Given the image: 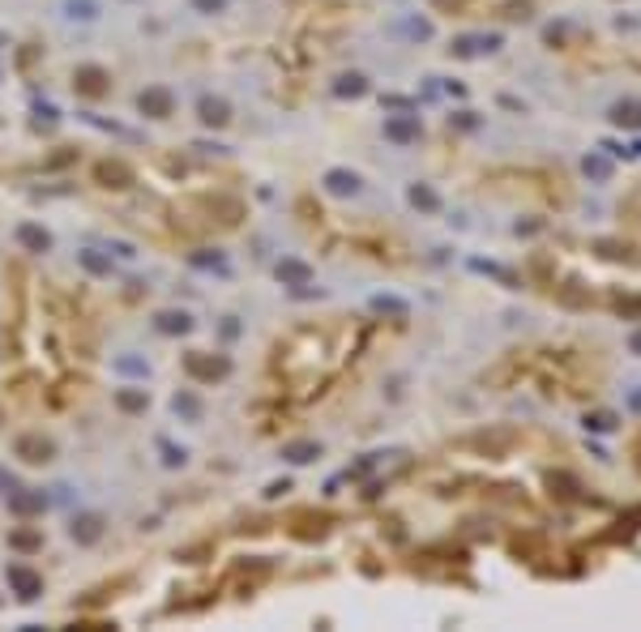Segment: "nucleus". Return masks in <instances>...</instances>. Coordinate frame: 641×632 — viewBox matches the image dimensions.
I'll return each instance as SVG.
<instances>
[{
  "label": "nucleus",
  "mask_w": 641,
  "mask_h": 632,
  "mask_svg": "<svg viewBox=\"0 0 641 632\" xmlns=\"http://www.w3.org/2000/svg\"><path fill=\"white\" fill-rule=\"evenodd\" d=\"M611 120L616 124H629V128H641V103H616L611 107Z\"/></svg>",
  "instance_id": "f257e3e1"
},
{
  "label": "nucleus",
  "mask_w": 641,
  "mask_h": 632,
  "mask_svg": "<svg viewBox=\"0 0 641 632\" xmlns=\"http://www.w3.org/2000/svg\"><path fill=\"white\" fill-rule=\"evenodd\" d=\"M329 188H334V192H355L359 180H355V175H346V171H329Z\"/></svg>",
  "instance_id": "f03ea898"
},
{
  "label": "nucleus",
  "mask_w": 641,
  "mask_h": 632,
  "mask_svg": "<svg viewBox=\"0 0 641 632\" xmlns=\"http://www.w3.org/2000/svg\"><path fill=\"white\" fill-rule=\"evenodd\" d=\"M586 171H590V175H598V180H603V175H607V163H603V158H586Z\"/></svg>",
  "instance_id": "7ed1b4c3"
},
{
  "label": "nucleus",
  "mask_w": 641,
  "mask_h": 632,
  "mask_svg": "<svg viewBox=\"0 0 641 632\" xmlns=\"http://www.w3.org/2000/svg\"><path fill=\"white\" fill-rule=\"evenodd\" d=\"M629 350H633V354H641V329H637V333H629Z\"/></svg>",
  "instance_id": "20e7f679"
},
{
  "label": "nucleus",
  "mask_w": 641,
  "mask_h": 632,
  "mask_svg": "<svg viewBox=\"0 0 641 632\" xmlns=\"http://www.w3.org/2000/svg\"><path fill=\"white\" fill-rule=\"evenodd\" d=\"M629 406H633V410H641V393H633V398H629Z\"/></svg>",
  "instance_id": "39448f33"
}]
</instances>
